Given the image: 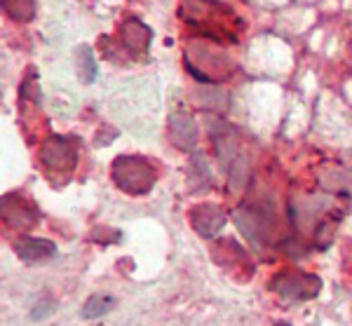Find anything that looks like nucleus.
Instances as JSON below:
<instances>
[{"instance_id":"1","label":"nucleus","mask_w":352,"mask_h":326,"mask_svg":"<svg viewBox=\"0 0 352 326\" xmlns=\"http://www.w3.org/2000/svg\"><path fill=\"white\" fill-rule=\"evenodd\" d=\"M111 174L116 186L132 197L146 195L157 181V169L139 155H120L113 162Z\"/></svg>"},{"instance_id":"2","label":"nucleus","mask_w":352,"mask_h":326,"mask_svg":"<svg viewBox=\"0 0 352 326\" xmlns=\"http://www.w3.org/2000/svg\"><path fill=\"white\" fill-rule=\"evenodd\" d=\"M270 289L289 303H300V301L315 298V296L320 294L322 279L310 272L287 270V272L275 274V277L270 279Z\"/></svg>"},{"instance_id":"3","label":"nucleus","mask_w":352,"mask_h":326,"mask_svg":"<svg viewBox=\"0 0 352 326\" xmlns=\"http://www.w3.org/2000/svg\"><path fill=\"white\" fill-rule=\"evenodd\" d=\"M235 223L240 226L244 237L252 244H261L268 237V230L275 223V209H270L268 204H252V207H240L235 211Z\"/></svg>"},{"instance_id":"4","label":"nucleus","mask_w":352,"mask_h":326,"mask_svg":"<svg viewBox=\"0 0 352 326\" xmlns=\"http://www.w3.org/2000/svg\"><path fill=\"white\" fill-rule=\"evenodd\" d=\"M43 162L50 169L59 171H71L76 164V148L64 136H54L52 141H47L43 148Z\"/></svg>"},{"instance_id":"5","label":"nucleus","mask_w":352,"mask_h":326,"mask_svg":"<svg viewBox=\"0 0 352 326\" xmlns=\"http://www.w3.org/2000/svg\"><path fill=\"white\" fill-rule=\"evenodd\" d=\"M190 223L202 237H214L221 228H223L226 214H223V209L217 207V204H209V202L197 204V207L190 211Z\"/></svg>"},{"instance_id":"6","label":"nucleus","mask_w":352,"mask_h":326,"mask_svg":"<svg viewBox=\"0 0 352 326\" xmlns=\"http://www.w3.org/2000/svg\"><path fill=\"white\" fill-rule=\"evenodd\" d=\"M14 251L21 261H26L28 265H36V263H45L56 256V244L43 237H21L14 244Z\"/></svg>"},{"instance_id":"7","label":"nucleus","mask_w":352,"mask_h":326,"mask_svg":"<svg viewBox=\"0 0 352 326\" xmlns=\"http://www.w3.org/2000/svg\"><path fill=\"white\" fill-rule=\"evenodd\" d=\"M169 134L181 151H195L197 146V124L188 113H174L169 118Z\"/></svg>"},{"instance_id":"8","label":"nucleus","mask_w":352,"mask_h":326,"mask_svg":"<svg viewBox=\"0 0 352 326\" xmlns=\"http://www.w3.org/2000/svg\"><path fill=\"white\" fill-rule=\"evenodd\" d=\"M3 202L10 204V209L3 207L5 223H10V228L19 226V221H16V219H21V228H31L33 223H36V214H33V211L28 209L26 199H21L19 195H5Z\"/></svg>"},{"instance_id":"9","label":"nucleus","mask_w":352,"mask_h":326,"mask_svg":"<svg viewBox=\"0 0 352 326\" xmlns=\"http://www.w3.org/2000/svg\"><path fill=\"white\" fill-rule=\"evenodd\" d=\"M120 36H122V43L132 50H146L153 38L151 28H146V24H141L139 19H127L120 28Z\"/></svg>"},{"instance_id":"10","label":"nucleus","mask_w":352,"mask_h":326,"mask_svg":"<svg viewBox=\"0 0 352 326\" xmlns=\"http://www.w3.org/2000/svg\"><path fill=\"white\" fill-rule=\"evenodd\" d=\"M76 61H78V73H80V80L82 83H94L96 80V73H99V66L94 61V54H92V47L87 45H80L76 50Z\"/></svg>"},{"instance_id":"11","label":"nucleus","mask_w":352,"mask_h":326,"mask_svg":"<svg viewBox=\"0 0 352 326\" xmlns=\"http://www.w3.org/2000/svg\"><path fill=\"white\" fill-rule=\"evenodd\" d=\"M5 14L12 21H19V24H26V21L33 19L36 14V0H3Z\"/></svg>"},{"instance_id":"12","label":"nucleus","mask_w":352,"mask_h":326,"mask_svg":"<svg viewBox=\"0 0 352 326\" xmlns=\"http://www.w3.org/2000/svg\"><path fill=\"white\" fill-rule=\"evenodd\" d=\"M113 305H116V301H113L111 296H89V298L85 301L80 314H82V319H99V317H104L106 312H111Z\"/></svg>"},{"instance_id":"13","label":"nucleus","mask_w":352,"mask_h":326,"mask_svg":"<svg viewBox=\"0 0 352 326\" xmlns=\"http://www.w3.org/2000/svg\"><path fill=\"white\" fill-rule=\"evenodd\" d=\"M54 305L56 303L52 298H43L36 303V307H33L31 312H28V317H31V322H43L45 317H50V314L54 312Z\"/></svg>"}]
</instances>
